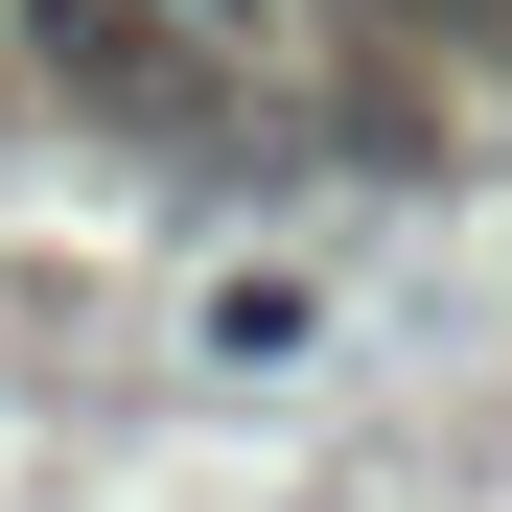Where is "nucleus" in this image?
I'll return each mask as SVG.
<instances>
[{"label": "nucleus", "mask_w": 512, "mask_h": 512, "mask_svg": "<svg viewBox=\"0 0 512 512\" xmlns=\"http://www.w3.org/2000/svg\"><path fill=\"white\" fill-rule=\"evenodd\" d=\"M24 70H47L70 117H117V140H210V117L256 94L187 0H24Z\"/></svg>", "instance_id": "obj_1"}]
</instances>
